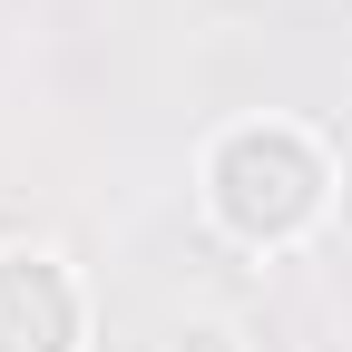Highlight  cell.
<instances>
[{
	"label": "cell",
	"instance_id": "cell-1",
	"mask_svg": "<svg viewBox=\"0 0 352 352\" xmlns=\"http://www.w3.org/2000/svg\"><path fill=\"white\" fill-rule=\"evenodd\" d=\"M323 196H333V166H323V147L303 138V127H284V118L226 127L215 157H206V206H215V226L245 235V245H294V235L323 215Z\"/></svg>",
	"mask_w": 352,
	"mask_h": 352
},
{
	"label": "cell",
	"instance_id": "cell-2",
	"mask_svg": "<svg viewBox=\"0 0 352 352\" xmlns=\"http://www.w3.org/2000/svg\"><path fill=\"white\" fill-rule=\"evenodd\" d=\"M0 352H78V284L39 245H0Z\"/></svg>",
	"mask_w": 352,
	"mask_h": 352
}]
</instances>
